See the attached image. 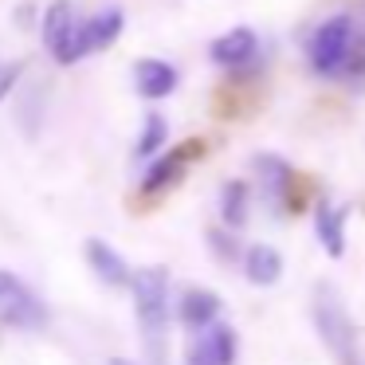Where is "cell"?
I'll return each instance as SVG.
<instances>
[{"label": "cell", "mask_w": 365, "mask_h": 365, "mask_svg": "<svg viewBox=\"0 0 365 365\" xmlns=\"http://www.w3.org/2000/svg\"><path fill=\"white\" fill-rule=\"evenodd\" d=\"M346 220H349V208L334 205V200H322L314 208V232H318V244L326 247V255L341 259L346 255Z\"/></svg>", "instance_id": "cell-11"}, {"label": "cell", "mask_w": 365, "mask_h": 365, "mask_svg": "<svg viewBox=\"0 0 365 365\" xmlns=\"http://www.w3.org/2000/svg\"><path fill=\"white\" fill-rule=\"evenodd\" d=\"M354 40H357V12H334L322 24H314L307 43H302L310 75H318V79H346Z\"/></svg>", "instance_id": "cell-2"}, {"label": "cell", "mask_w": 365, "mask_h": 365, "mask_svg": "<svg viewBox=\"0 0 365 365\" xmlns=\"http://www.w3.org/2000/svg\"><path fill=\"white\" fill-rule=\"evenodd\" d=\"M208 240H212V247L224 255V259H232V255H236V240H232V236H224V232H212Z\"/></svg>", "instance_id": "cell-20"}, {"label": "cell", "mask_w": 365, "mask_h": 365, "mask_svg": "<svg viewBox=\"0 0 365 365\" xmlns=\"http://www.w3.org/2000/svg\"><path fill=\"white\" fill-rule=\"evenodd\" d=\"M314 326H318V338L326 341L334 357L341 365H354L357 357V338H354V318H349L346 302L338 299L330 283H322L314 291Z\"/></svg>", "instance_id": "cell-3"}, {"label": "cell", "mask_w": 365, "mask_h": 365, "mask_svg": "<svg viewBox=\"0 0 365 365\" xmlns=\"http://www.w3.org/2000/svg\"><path fill=\"white\" fill-rule=\"evenodd\" d=\"M177 318H181L189 330H205V326L220 322V299L208 287H189V291L177 299Z\"/></svg>", "instance_id": "cell-12"}, {"label": "cell", "mask_w": 365, "mask_h": 365, "mask_svg": "<svg viewBox=\"0 0 365 365\" xmlns=\"http://www.w3.org/2000/svg\"><path fill=\"white\" fill-rule=\"evenodd\" d=\"M200 153H205V142H200V138H189L185 145H177V150L153 158L150 169H145V177H142V192H145V197H161V192H169L185 177L189 161L200 158Z\"/></svg>", "instance_id": "cell-8"}, {"label": "cell", "mask_w": 365, "mask_h": 365, "mask_svg": "<svg viewBox=\"0 0 365 365\" xmlns=\"http://www.w3.org/2000/svg\"><path fill=\"white\" fill-rule=\"evenodd\" d=\"M255 173H259V185H263V197L271 200L275 208H283L291 200V181H294V169L287 165L279 153H255Z\"/></svg>", "instance_id": "cell-10"}, {"label": "cell", "mask_w": 365, "mask_h": 365, "mask_svg": "<svg viewBox=\"0 0 365 365\" xmlns=\"http://www.w3.org/2000/svg\"><path fill=\"white\" fill-rule=\"evenodd\" d=\"M244 279L252 287H275L283 279V255L271 244H252L244 252Z\"/></svg>", "instance_id": "cell-15"}, {"label": "cell", "mask_w": 365, "mask_h": 365, "mask_svg": "<svg viewBox=\"0 0 365 365\" xmlns=\"http://www.w3.org/2000/svg\"><path fill=\"white\" fill-rule=\"evenodd\" d=\"M110 365H134V361H122V357H114V361Z\"/></svg>", "instance_id": "cell-21"}, {"label": "cell", "mask_w": 365, "mask_h": 365, "mask_svg": "<svg viewBox=\"0 0 365 365\" xmlns=\"http://www.w3.org/2000/svg\"><path fill=\"white\" fill-rule=\"evenodd\" d=\"M40 36H43V48L56 63L71 67L83 59V20L75 16V9L67 0H51L48 12L40 20Z\"/></svg>", "instance_id": "cell-4"}, {"label": "cell", "mask_w": 365, "mask_h": 365, "mask_svg": "<svg viewBox=\"0 0 365 365\" xmlns=\"http://www.w3.org/2000/svg\"><path fill=\"white\" fill-rule=\"evenodd\" d=\"M87 263H91V271H95L106 287H130V279H134L130 263L122 259L106 240H87Z\"/></svg>", "instance_id": "cell-14"}, {"label": "cell", "mask_w": 365, "mask_h": 365, "mask_svg": "<svg viewBox=\"0 0 365 365\" xmlns=\"http://www.w3.org/2000/svg\"><path fill=\"white\" fill-rule=\"evenodd\" d=\"M220 216L232 232L247 224V185L244 181H228L220 189Z\"/></svg>", "instance_id": "cell-16"}, {"label": "cell", "mask_w": 365, "mask_h": 365, "mask_svg": "<svg viewBox=\"0 0 365 365\" xmlns=\"http://www.w3.org/2000/svg\"><path fill=\"white\" fill-rule=\"evenodd\" d=\"M0 326L4 330H43L48 326L43 299L12 271H0Z\"/></svg>", "instance_id": "cell-5"}, {"label": "cell", "mask_w": 365, "mask_h": 365, "mask_svg": "<svg viewBox=\"0 0 365 365\" xmlns=\"http://www.w3.org/2000/svg\"><path fill=\"white\" fill-rule=\"evenodd\" d=\"M122 28H126L122 9H103V12H95V16H87L83 20V56L106 51L122 36Z\"/></svg>", "instance_id": "cell-13"}, {"label": "cell", "mask_w": 365, "mask_h": 365, "mask_svg": "<svg viewBox=\"0 0 365 365\" xmlns=\"http://www.w3.org/2000/svg\"><path fill=\"white\" fill-rule=\"evenodd\" d=\"M177 83H181V75H177V67L165 63V59H138L134 63V87H138V95L150 98V103L169 98L177 91Z\"/></svg>", "instance_id": "cell-9"}, {"label": "cell", "mask_w": 365, "mask_h": 365, "mask_svg": "<svg viewBox=\"0 0 365 365\" xmlns=\"http://www.w3.org/2000/svg\"><path fill=\"white\" fill-rule=\"evenodd\" d=\"M165 138H169V122L161 118V114H145V122H142V134H138L134 153H138V158H158V153H161V145H165Z\"/></svg>", "instance_id": "cell-17"}, {"label": "cell", "mask_w": 365, "mask_h": 365, "mask_svg": "<svg viewBox=\"0 0 365 365\" xmlns=\"http://www.w3.org/2000/svg\"><path fill=\"white\" fill-rule=\"evenodd\" d=\"M134 314L142 326L145 354L153 361H165V330H169V271L165 267H138L130 279Z\"/></svg>", "instance_id": "cell-1"}, {"label": "cell", "mask_w": 365, "mask_h": 365, "mask_svg": "<svg viewBox=\"0 0 365 365\" xmlns=\"http://www.w3.org/2000/svg\"><path fill=\"white\" fill-rule=\"evenodd\" d=\"M16 79H20V63H0V98L16 87Z\"/></svg>", "instance_id": "cell-19"}, {"label": "cell", "mask_w": 365, "mask_h": 365, "mask_svg": "<svg viewBox=\"0 0 365 365\" xmlns=\"http://www.w3.org/2000/svg\"><path fill=\"white\" fill-rule=\"evenodd\" d=\"M240 338L228 322H212L205 330L192 334L189 349H185V365H236Z\"/></svg>", "instance_id": "cell-7"}, {"label": "cell", "mask_w": 365, "mask_h": 365, "mask_svg": "<svg viewBox=\"0 0 365 365\" xmlns=\"http://www.w3.org/2000/svg\"><path fill=\"white\" fill-rule=\"evenodd\" d=\"M259 36L252 32V28H232V32L216 36L212 43H208V56H212L216 67H224V71L232 75H252L255 63H259Z\"/></svg>", "instance_id": "cell-6"}, {"label": "cell", "mask_w": 365, "mask_h": 365, "mask_svg": "<svg viewBox=\"0 0 365 365\" xmlns=\"http://www.w3.org/2000/svg\"><path fill=\"white\" fill-rule=\"evenodd\" d=\"M16 118H20V130H28V134L40 130V118H43V87H40V83H32V87L20 91Z\"/></svg>", "instance_id": "cell-18"}]
</instances>
